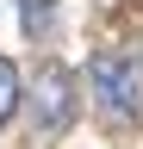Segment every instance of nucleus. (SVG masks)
Instances as JSON below:
<instances>
[{
  "label": "nucleus",
  "instance_id": "obj_2",
  "mask_svg": "<svg viewBox=\"0 0 143 149\" xmlns=\"http://www.w3.org/2000/svg\"><path fill=\"white\" fill-rule=\"evenodd\" d=\"M31 118H38V130H68V118H75V74H68L62 62H44L38 81H31Z\"/></svg>",
  "mask_w": 143,
  "mask_h": 149
},
{
  "label": "nucleus",
  "instance_id": "obj_3",
  "mask_svg": "<svg viewBox=\"0 0 143 149\" xmlns=\"http://www.w3.org/2000/svg\"><path fill=\"white\" fill-rule=\"evenodd\" d=\"M19 100H25V81H19V68H13L6 56H0V124H6L13 112H19Z\"/></svg>",
  "mask_w": 143,
  "mask_h": 149
},
{
  "label": "nucleus",
  "instance_id": "obj_4",
  "mask_svg": "<svg viewBox=\"0 0 143 149\" xmlns=\"http://www.w3.org/2000/svg\"><path fill=\"white\" fill-rule=\"evenodd\" d=\"M25 6V37H50V25H56V0H19Z\"/></svg>",
  "mask_w": 143,
  "mask_h": 149
},
{
  "label": "nucleus",
  "instance_id": "obj_1",
  "mask_svg": "<svg viewBox=\"0 0 143 149\" xmlns=\"http://www.w3.org/2000/svg\"><path fill=\"white\" fill-rule=\"evenodd\" d=\"M87 81H93V100L112 112V118H137L143 112V56L106 50V56L87 62Z\"/></svg>",
  "mask_w": 143,
  "mask_h": 149
}]
</instances>
